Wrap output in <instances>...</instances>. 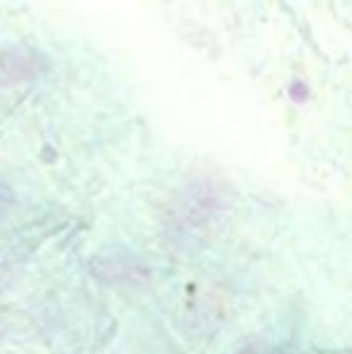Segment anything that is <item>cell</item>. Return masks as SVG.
<instances>
[{"label": "cell", "instance_id": "cell-1", "mask_svg": "<svg viewBox=\"0 0 352 354\" xmlns=\"http://www.w3.org/2000/svg\"><path fill=\"white\" fill-rule=\"evenodd\" d=\"M227 191L215 178H196L181 193L172 205V224L174 232L183 236H198L205 234L212 224L220 222L227 210Z\"/></svg>", "mask_w": 352, "mask_h": 354}, {"label": "cell", "instance_id": "cell-2", "mask_svg": "<svg viewBox=\"0 0 352 354\" xmlns=\"http://www.w3.org/2000/svg\"><path fill=\"white\" fill-rule=\"evenodd\" d=\"M92 275L99 277L104 284H116V287H138V284L150 282L152 270L140 258L126 256V253H109L92 261Z\"/></svg>", "mask_w": 352, "mask_h": 354}, {"label": "cell", "instance_id": "cell-3", "mask_svg": "<svg viewBox=\"0 0 352 354\" xmlns=\"http://www.w3.org/2000/svg\"><path fill=\"white\" fill-rule=\"evenodd\" d=\"M287 94H290V99L295 104H304L306 99H309V87H306L302 80H292L290 89H287Z\"/></svg>", "mask_w": 352, "mask_h": 354}, {"label": "cell", "instance_id": "cell-4", "mask_svg": "<svg viewBox=\"0 0 352 354\" xmlns=\"http://www.w3.org/2000/svg\"><path fill=\"white\" fill-rule=\"evenodd\" d=\"M12 205H15V193H12V188L8 186V183L0 178V214H5V212H10L12 210Z\"/></svg>", "mask_w": 352, "mask_h": 354}]
</instances>
